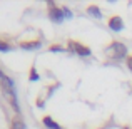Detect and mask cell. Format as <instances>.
<instances>
[{
    "label": "cell",
    "mask_w": 132,
    "mask_h": 129,
    "mask_svg": "<svg viewBox=\"0 0 132 129\" xmlns=\"http://www.w3.org/2000/svg\"><path fill=\"white\" fill-rule=\"evenodd\" d=\"M48 50L50 52H65L67 47H62V45H59V44H52L50 47H48Z\"/></svg>",
    "instance_id": "8"
},
{
    "label": "cell",
    "mask_w": 132,
    "mask_h": 129,
    "mask_svg": "<svg viewBox=\"0 0 132 129\" xmlns=\"http://www.w3.org/2000/svg\"><path fill=\"white\" fill-rule=\"evenodd\" d=\"M126 129H129V127H126Z\"/></svg>",
    "instance_id": "14"
},
{
    "label": "cell",
    "mask_w": 132,
    "mask_h": 129,
    "mask_svg": "<svg viewBox=\"0 0 132 129\" xmlns=\"http://www.w3.org/2000/svg\"><path fill=\"white\" fill-rule=\"evenodd\" d=\"M87 12H89L92 17H95V19H100V17H102V12H100V9H99L97 5H89V7H87Z\"/></svg>",
    "instance_id": "7"
},
{
    "label": "cell",
    "mask_w": 132,
    "mask_h": 129,
    "mask_svg": "<svg viewBox=\"0 0 132 129\" xmlns=\"http://www.w3.org/2000/svg\"><path fill=\"white\" fill-rule=\"evenodd\" d=\"M127 67H129L130 72H132V55H129V57H127Z\"/></svg>",
    "instance_id": "13"
},
{
    "label": "cell",
    "mask_w": 132,
    "mask_h": 129,
    "mask_svg": "<svg viewBox=\"0 0 132 129\" xmlns=\"http://www.w3.org/2000/svg\"><path fill=\"white\" fill-rule=\"evenodd\" d=\"M42 42L40 40H30V42H20V47L25 49V50H34V49H39Z\"/></svg>",
    "instance_id": "5"
},
{
    "label": "cell",
    "mask_w": 132,
    "mask_h": 129,
    "mask_svg": "<svg viewBox=\"0 0 132 129\" xmlns=\"http://www.w3.org/2000/svg\"><path fill=\"white\" fill-rule=\"evenodd\" d=\"M12 129H25V124H23L22 119H13L12 123Z\"/></svg>",
    "instance_id": "9"
},
{
    "label": "cell",
    "mask_w": 132,
    "mask_h": 129,
    "mask_svg": "<svg viewBox=\"0 0 132 129\" xmlns=\"http://www.w3.org/2000/svg\"><path fill=\"white\" fill-rule=\"evenodd\" d=\"M0 50H2V52H9V50H12V45H9L7 42L0 40Z\"/></svg>",
    "instance_id": "11"
},
{
    "label": "cell",
    "mask_w": 132,
    "mask_h": 129,
    "mask_svg": "<svg viewBox=\"0 0 132 129\" xmlns=\"http://www.w3.org/2000/svg\"><path fill=\"white\" fill-rule=\"evenodd\" d=\"M30 82H35V81H39V79H40V75L39 74H37V71H35V67H32V69H30Z\"/></svg>",
    "instance_id": "10"
},
{
    "label": "cell",
    "mask_w": 132,
    "mask_h": 129,
    "mask_svg": "<svg viewBox=\"0 0 132 129\" xmlns=\"http://www.w3.org/2000/svg\"><path fill=\"white\" fill-rule=\"evenodd\" d=\"M107 50H109V52L114 50V55H112V57H116V59H122V57H126V55H127V47L124 44L117 42V40H114Z\"/></svg>",
    "instance_id": "3"
},
{
    "label": "cell",
    "mask_w": 132,
    "mask_h": 129,
    "mask_svg": "<svg viewBox=\"0 0 132 129\" xmlns=\"http://www.w3.org/2000/svg\"><path fill=\"white\" fill-rule=\"evenodd\" d=\"M48 15H50V20L54 24H62L64 22V12H62V7H57L54 2H48Z\"/></svg>",
    "instance_id": "2"
},
{
    "label": "cell",
    "mask_w": 132,
    "mask_h": 129,
    "mask_svg": "<svg viewBox=\"0 0 132 129\" xmlns=\"http://www.w3.org/2000/svg\"><path fill=\"white\" fill-rule=\"evenodd\" d=\"M67 50L69 52H74V54L80 55V57H89V55H90V49L85 47V45H82L80 42H77V40H69Z\"/></svg>",
    "instance_id": "1"
},
{
    "label": "cell",
    "mask_w": 132,
    "mask_h": 129,
    "mask_svg": "<svg viewBox=\"0 0 132 129\" xmlns=\"http://www.w3.org/2000/svg\"><path fill=\"white\" fill-rule=\"evenodd\" d=\"M62 12H64V17H65V19H72V10L70 9H69V7H62Z\"/></svg>",
    "instance_id": "12"
},
{
    "label": "cell",
    "mask_w": 132,
    "mask_h": 129,
    "mask_svg": "<svg viewBox=\"0 0 132 129\" xmlns=\"http://www.w3.org/2000/svg\"><path fill=\"white\" fill-rule=\"evenodd\" d=\"M42 123H44V126L47 127V129H62L60 126H59V123H55L50 116H45L44 119H42Z\"/></svg>",
    "instance_id": "6"
},
{
    "label": "cell",
    "mask_w": 132,
    "mask_h": 129,
    "mask_svg": "<svg viewBox=\"0 0 132 129\" xmlns=\"http://www.w3.org/2000/svg\"><path fill=\"white\" fill-rule=\"evenodd\" d=\"M107 25H109V29H112L114 32H119V30L124 29V22H122V19H120L119 15H112L109 20H107Z\"/></svg>",
    "instance_id": "4"
}]
</instances>
